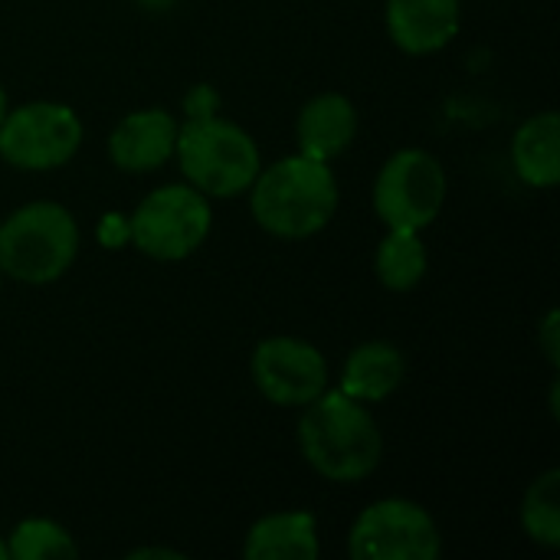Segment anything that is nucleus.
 <instances>
[{"mask_svg":"<svg viewBox=\"0 0 560 560\" xmlns=\"http://www.w3.org/2000/svg\"><path fill=\"white\" fill-rule=\"evenodd\" d=\"M299 446L305 463L331 482L368 479L384 456V436L371 410L335 390L305 404L299 423Z\"/></svg>","mask_w":560,"mask_h":560,"instance_id":"nucleus-1","label":"nucleus"},{"mask_svg":"<svg viewBox=\"0 0 560 560\" xmlns=\"http://www.w3.org/2000/svg\"><path fill=\"white\" fill-rule=\"evenodd\" d=\"M256 223L282 240H305L328 226L338 210V180L328 161L292 154L272 167H259L249 184Z\"/></svg>","mask_w":560,"mask_h":560,"instance_id":"nucleus-2","label":"nucleus"},{"mask_svg":"<svg viewBox=\"0 0 560 560\" xmlns=\"http://www.w3.org/2000/svg\"><path fill=\"white\" fill-rule=\"evenodd\" d=\"M174 154L180 161L184 177L203 197H236L249 190L259 174V148L256 141L233 121L207 115H190L184 128H177Z\"/></svg>","mask_w":560,"mask_h":560,"instance_id":"nucleus-3","label":"nucleus"},{"mask_svg":"<svg viewBox=\"0 0 560 560\" xmlns=\"http://www.w3.org/2000/svg\"><path fill=\"white\" fill-rule=\"evenodd\" d=\"M79 226L59 203L36 200L0 223V272L26 285L56 282L75 259Z\"/></svg>","mask_w":560,"mask_h":560,"instance_id":"nucleus-4","label":"nucleus"},{"mask_svg":"<svg viewBox=\"0 0 560 560\" xmlns=\"http://www.w3.org/2000/svg\"><path fill=\"white\" fill-rule=\"evenodd\" d=\"M210 220V203L197 187L167 184L138 203L128 220V240L151 259L177 262L203 246Z\"/></svg>","mask_w":560,"mask_h":560,"instance_id":"nucleus-5","label":"nucleus"},{"mask_svg":"<svg viewBox=\"0 0 560 560\" xmlns=\"http://www.w3.org/2000/svg\"><path fill=\"white\" fill-rule=\"evenodd\" d=\"M446 200L443 164L420 148L397 151L374 180V207L387 230L430 226Z\"/></svg>","mask_w":560,"mask_h":560,"instance_id":"nucleus-6","label":"nucleus"},{"mask_svg":"<svg viewBox=\"0 0 560 560\" xmlns=\"http://www.w3.org/2000/svg\"><path fill=\"white\" fill-rule=\"evenodd\" d=\"M82 144V121L69 105L30 102L3 115L0 158L20 171L62 167Z\"/></svg>","mask_w":560,"mask_h":560,"instance_id":"nucleus-7","label":"nucleus"},{"mask_svg":"<svg viewBox=\"0 0 560 560\" xmlns=\"http://www.w3.org/2000/svg\"><path fill=\"white\" fill-rule=\"evenodd\" d=\"M348 551L358 560H436L443 538L423 505L384 499L358 515Z\"/></svg>","mask_w":560,"mask_h":560,"instance_id":"nucleus-8","label":"nucleus"},{"mask_svg":"<svg viewBox=\"0 0 560 560\" xmlns=\"http://www.w3.org/2000/svg\"><path fill=\"white\" fill-rule=\"evenodd\" d=\"M253 381L269 404L305 407L328 390V361L302 338H266L253 351Z\"/></svg>","mask_w":560,"mask_h":560,"instance_id":"nucleus-9","label":"nucleus"},{"mask_svg":"<svg viewBox=\"0 0 560 560\" xmlns=\"http://www.w3.org/2000/svg\"><path fill=\"white\" fill-rule=\"evenodd\" d=\"M174 144L177 121L164 108H141L115 125L108 138V158L128 174H148L174 154Z\"/></svg>","mask_w":560,"mask_h":560,"instance_id":"nucleus-10","label":"nucleus"},{"mask_svg":"<svg viewBox=\"0 0 560 560\" xmlns=\"http://www.w3.org/2000/svg\"><path fill=\"white\" fill-rule=\"evenodd\" d=\"M459 0H387V33L413 56L443 49L459 30Z\"/></svg>","mask_w":560,"mask_h":560,"instance_id":"nucleus-11","label":"nucleus"},{"mask_svg":"<svg viewBox=\"0 0 560 560\" xmlns=\"http://www.w3.org/2000/svg\"><path fill=\"white\" fill-rule=\"evenodd\" d=\"M299 148L315 161H331L345 154L358 135V108L341 92L315 95L299 115Z\"/></svg>","mask_w":560,"mask_h":560,"instance_id":"nucleus-12","label":"nucleus"},{"mask_svg":"<svg viewBox=\"0 0 560 560\" xmlns=\"http://www.w3.org/2000/svg\"><path fill=\"white\" fill-rule=\"evenodd\" d=\"M249 560H315L318 528L308 512H276L259 518L243 545Z\"/></svg>","mask_w":560,"mask_h":560,"instance_id":"nucleus-13","label":"nucleus"},{"mask_svg":"<svg viewBox=\"0 0 560 560\" xmlns=\"http://www.w3.org/2000/svg\"><path fill=\"white\" fill-rule=\"evenodd\" d=\"M404 374H407V361L400 348H394L390 341H368L354 348L351 358L345 361L341 394L361 404H377L404 384Z\"/></svg>","mask_w":560,"mask_h":560,"instance_id":"nucleus-14","label":"nucleus"},{"mask_svg":"<svg viewBox=\"0 0 560 560\" xmlns=\"http://www.w3.org/2000/svg\"><path fill=\"white\" fill-rule=\"evenodd\" d=\"M515 174L528 187H555L560 180V118L558 112L532 115L512 141Z\"/></svg>","mask_w":560,"mask_h":560,"instance_id":"nucleus-15","label":"nucleus"},{"mask_svg":"<svg viewBox=\"0 0 560 560\" xmlns=\"http://www.w3.org/2000/svg\"><path fill=\"white\" fill-rule=\"evenodd\" d=\"M427 246L420 240V230H390L384 243L377 246V279L390 292H410L427 276Z\"/></svg>","mask_w":560,"mask_h":560,"instance_id":"nucleus-16","label":"nucleus"},{"mask_svg":"<svg viewBox=\"0 0 560 560\" xmlns=\"http://www.w3.org/2000/svg\"><path fill=\"white\" fill-rule=\"evenodd\" d=\"M522 528L541 548L560 545V472L548 469L532 482L522 502Z\"/></svg>","mask_w":560,"mask_h":560,"instance_id":"nucleus-17","label":"nucleus"},{"mask_svg":"<svg viewBox=\"0 0 560 560\" xmlns=\"http://www.w3.org/2000/svg\"><path fill=\"white\" fill-rule=\"evenodd\" d=\"M7 555L16 560H72L79 551L62 525L49 518H26L13 528Z\"/></svg>","mask_w":560,"mask_h":560,"instance_id":"nucleus-18","label":"nucleus"},{"mask_svg":"<svg viewBox=\"0 0 560 560\" xmlns=\"http://www.w3.org/2000/svg\"><path fill=\"white\" fill-rule=\"evenodd\" d=\"M98 240H102V246H108V249L128 243V220L118 217V213H108V217L102 220V226H98Z\"/></svg>","mask_w":560,"mask_h":560,"instance_id":"nucleus-19","label":"nucleus"},{"mask_svg":"<svg viewBox=\"0 0 560 560\" xmlns=\"http://www.w3.org/2000/svg\"><path fill=\"white\" fill-rule=\"evenodd\" d=\"M560 315L558 312H548V318H545V325H541V345H545V354H548V361L558 368L560 364Z\"/></svg>","mask_w":560,"mask_h":560,"instance_id":"nucleus-20","label":"nucleus"},{"mask_svg":"<svg viewBox=\"0 0 560 560\" xmlns=\"http://www.w3.org/2000/svg\"><path fill=\"white\" fill-rule=\"evenodd\" d=\"M187 112H190V115L217 112V95H213V89H210V85H197V89H190V95H187Z\"/></svg>","mask_w":560,"mask_h":560,"instance_id":"nucleus-21","label":"nucleus"},{"mask_svg":"<svg viewBox=\"0 0 560 560\" xmlns=\"http://www.w3.org/2000/svg\"><path fill=\"white\" fill-rule=\"evenodd\" d=\"M131 558H174V560H180V555H177V551H167V548H141V551H135V555H131Z\"/></svg>","mask_w":560,"mask_h":560,"instance_id":"nucleus-22","label":"nucleus"},{"mask_svg":"<svg viewBox=\"0 0 560 560\" xmlns=\"http://www.w3.org/2000/svg\"><path fill=\"white\" fill-rule=\"evenodd\" d=\"M144 7H151V10H164V7H171L174 0H141Z\"/></svg>","mask_w":560,"mask_h":560,"instance_id":"nucleus-23","label":"nucleus"},{"mask_svg":"<svg viewBox=\"0 0 560 560\" xmlns=\"http://www.w3.org/2000/svg\"><path fill=\"white\" fill-rule=\"evenodd\" d=\"M3 115H7V95H3V89H0V121H3Z\"/></svg>","mask_w":560,"mask_h":560,"instance_id":"nucleus-24","label":"nucleus"},{"mask_svg":"<svg viewBox=\"0 0 560 560\" xmlns=\"http://www.w3.org/2000/svg\"><path fill=\"white\" fill-rule=\"evenodd\" d=\"M7 558H10V555H7V541L0 538V560H7Z\"/></svg>","mask_w":560,"mask_h":560,"instance_id":"nucleus-25","label":"nucleus"}]
</instances>
